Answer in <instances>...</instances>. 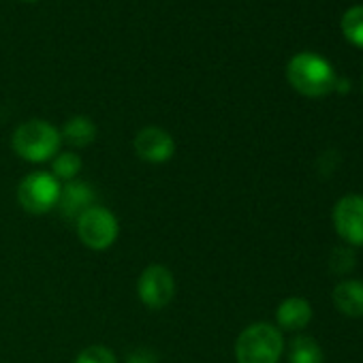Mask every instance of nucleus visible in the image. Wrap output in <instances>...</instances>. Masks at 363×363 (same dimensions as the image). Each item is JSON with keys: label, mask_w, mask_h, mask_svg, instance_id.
<instances>
[{"label": "nucleus", "mask_w": 363, "mask_h": 363, "mask_svg": "<svg viewBox=\"0 0 363 363\" xmlns=\"http://www.w3.org/2000/svg\"><path fill=\"white\" fill-rule=\"evenodd\" d=\"M286 79L299 94L310 99L329 94L337 84V75L329 60L314 52L295 54L286 65Z\"/></svg>", "instance_id": "nucleus-1"}, {"label": "nucleus", "mask_w": 363, "mask_h": 363, "mask_svg": "<svg viewBox=\"0 0 363 363\" xmlns=\"http://www.w3.org/2000/svg\"><path fill=\"white\" fill-rule=\"evenodd\" d=\"M137 295L150 310H162L175 297V278L164 265H150L137 282Z\"/></svg>", "instance_id": "nucleus-6"}, {"label": "nucleus", "mask_w": 363, "mask_h": 363, "mask_svg": "<svg viewBox=\"0 0 363 363\" xmlns=\"http://www.w3.org/2000/svg\"><path fill=\"white\" fill-rule=\"evenodd\" d=\"M276 318H278V325L282 329H286V331H299V329H303L310 323L312 308L301 297H289V299H284L278 306Z\"/></svg>", "instance_id": "nucleus-10"}, {"label": "nucleus", "mask_w": 363, "mask_h": 363, "mask_svg": "<svg viewBox=\"0 0 363 363\" xmlns=\"http://www.w3.org/2000/svg\"><path fill=\"white\" fill-rule=\"evenodd\" d=\"M289 361L291 363H323V350L314 337L299 335L291 342Z\"/></svg>", "instance_id": "nucleus-13"}, {"label": "nucleus", "mask_w": 363, "mask_h": 363, "mask_svg": "<svg viewBox=\"0 0 363 363\" xmlns=\"http://www.w3.org/2000/svg\"><path fill=\"white\" fill-rule=\"evenodd\" d=\"M333 227L350 246H363V197L348 195L333 208Z\"/></svg>", "instance_id": "nucleus-7"}, {"label": "nucleus", "mask_w": 363, "mask_h": 363, "mask_svg": "<svg viewBox=\"0 0 363 363\" xmlns=\"http://www.w3.org/2000/svg\"><path fill=\"white\" fill-rule=\"evenodd\" d=\"M75 363H118V359H116L111 348L101 346V344H92L77 354Z\"/></svg>", "instance_id": "nucleus-16"}, {"label": "nucleus", "mask_w": 363, "mask_h": 363, "mask_svg": "<svg viewBox=\"0 0 363 363\" xmlns=\"http://www.w3.org/2000/svg\"><path fill=\"white\" fill-rule=\"evenodd\" d=\"M133 145H135V152H137V156L141 160L154 162V164L167 162L175 154V141H173V137L164 128H158V126H145V128H141L137 133Z\"/></svg>", "instance_id": "nucleus-8"}, {"label": "nucleus", "mask_w": 363, "mask_h": 363, "mask_svg": "<svg viewBox=\"0 0 363 363\" xmlns=\"http://www.w3.org/2000/svg\"><path fill=\"white\" fill-rule=\"evenodd\" d=\"M128 363H152V359L145 357V352H137L128 359Z\"/></svg>", "instance_id": "nucleus-17"}, {"label": "nucleus", "mask_w": 363, "mask_h": 363, "mask_svg": "<svg viewBox=\"0 0 363 363\" xmlns=\"http://www.w3.org/2000/svg\"><path fill=\"white\" fill-rule=\"evenodd\" d=\"M96 201V195L92 191L90 184H86V182H67V184L60 189V199H58V210L62 214L65 220H75L88 210L92 208Z\"/></svg>", "instance_id": "nucleus-9"}, {"label": "nucleus", "mask_w": 363, "mask_h": 363, "mask_svg": "<svg viewBox=\"0 0 363 363\" xmlns=\"http://www.w3.org/2000/svg\"><path fill=\"white\" fill-rule=\"evenodd\" d=\"M342 33L350 43H354L357 48H363V5H354L344 11Z\"/></svg>", "instance_id": "nucleus-14"}, {"label": "nucleus", "mask_w": 363, "mask_h": 363, "mask_svg": "<svg viewBox=\"0 0 363 363\" xmlns=\"http://www.w3.org/2000/svg\"><path fill=\"white\" fill-rule=\"evenodd\" d=\"M82 158L73 152H62L52 160V175L60 182H73L77 177V173L82 171Z\"/></svg>", "instance_id": "nucleus-15"}, {"label": "nucleus", "mask_w": 363, "mask_h": 363, "mask_svg": "<svg viewBox=\"0 0 363 363\" xmlns=\"http://www.w3.org/2000/svg\"><path fill=\"white\" fill-rule=\"evenodd\" d=\"M282 350V333L269 323H255L246 327L235 342L238 363H278Z\"/></svg>", "instance_id": "nucleus-3"}, {"label": "nucleus", "mask_w": 363, "mask_h": 363, "mask_svg": "<svg viewBox=\"0 0 363 363\" xmlns=\"http://www.w3.org/2000/svg\"><path fill=\"white\" fill-rule=\"evenodd\" d=\"M60 182L48 171L28 173L18 186V201L20 206L35 216L48 214L58 206L60 199Z\"/></svg>", "instance_id": "nucleus-4"}, {"label": "nucleus", "mask_w": 363, "mask_h": 363, "mask_svg": "<svg viewBox=\"0 0 363 363\" xmlns=\"http://www.w3.org/2000/svg\"><path fill=\"white\" fill-rule=\"evenodd\" d=\"M62 143L60 130L45 120H28L13 133V152L28 162H45L58 154Z\"/></svg>", "instance_id": "nucleus-2"}, {"label": "nucleus", "mask_w": 363, "mask_h": 363, "mask_svg": "<svg viewBox=\"0 0 363 363\" xmlns=\"http://www.w3.org/2000/svg\"><path fill=\"white\" fill-rule=\"evenodd\" d=\"M60 137L62 141L75 147H86L96 139V124L86 116H75L65 124V128L60 130Z\"/></svg>", "instance_id": "nucleus-12"}, {"label": "nucleus", "mask_w": 363, "mask_h": 363, "mask_svg": "<svg viewBox=\"0 0 363 363\" xmlns=\"http://www.w3.org/2000/svg\"><path fill=\"white\" fill-rule=\"evenodd\" d=\"M335 308L352 318L363 316V282L359 280H344L333 291Z\"/></svg>", "instance_id": "nucleus-11"}, {"label": "nucleus", "mask_w": 363, "mask_h": 363, "mask_svg": "<svg viewBox=\"0 0 363 363\" xmlns=\"http://www.w3.org/2000/svg\"><path fill=\"white\" fill-rule=\"evenodd\" d=\"M120 225L118 218L101 206L88 208L79 218H77V235L84 246L92 250H107L113 246L118 240Z\"/></svg>", "instance_id": "nucleus-5"}]
</instances>
